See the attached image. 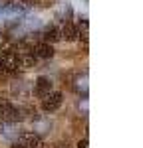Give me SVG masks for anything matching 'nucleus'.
I'll list each match as a JSON object with an SVG mask.
<instances>
[{"label":"nucleus","instance_id":"6e6552de","mask_svg":"<svg viewBox=\"0 0 143 148\" xmlns=\"http://www.w3.org/2000/svg\"><path fill=\"white\" fill-rule=\"evenodd\" d=\"M18 144H22L26 148H40V138L34 132H22L18 138Z\"/></svg>","mask_w":143,"mask_h":148},{"label":"nucleus","instance_id":"20e7f679","mask_svg":"<svg viewBox=\"0 0 143 148\" xmlns=\"http://www.w3.org/2000/svg\"><path fill=\"white\" fill-rule=\"evenodd\" d=\"M32 53H34L36 57H40V59H52L56 51H54L52 44H48V42H40V44H36V46H34Z\"/></svg>","mask_w":143,"mask_h":148},{"label":"nucleus","instance_id":"9d476101","mask_svg":"<svg viewBox=\"0 0 143 148\" xmlns=\"http://www.w3.org/2000/svg\"><path fill=\"white\" fill-rule=\"evenodd\" d=\"M62 40V34H60V30L56 26H48L46 30H44V42L48 44H54V42H58Z\"/></svg>","mask_w":143,"mask_h":148},{"label":"nucleus","instance_id":"4468645a","mask_svg":"<svg viewBox=\"0 0 143 148\" xmlns=\"http://www.w3.org/2000/svg\"><path fill=\"white\" fill-rule=\"evenodd\" d=\"M12 148H26V146H22V144H18V142H16V144H14Z\"/></svg>","mask_w":143,"mask_h":148},{"label":"nucleus","instance_id":"423d86ee","mask_svg":"<svg viewBox=\"0 0 143 148\" xmlns=\"http://www.w3.org/2000/svg\"><path fill=\"white\" fill-rule=\"evenodd\" d=\"M24 12H26L24 6L18 4V2H8V4L0 6V14H2V16H14V18H18V16H22Z\"/></svg>","mask_w":143,"mask_h":148},{"label":"nucleus","instance_id":"0eeeda50","mask_svg":"<svg viewBox=\"0 0 143 148\" xmlns=\"http://www.w3.org/2000/svg\"><path fill=\"white\" fill-rule=\"evenodd\" d=\"M48 91H52V81L48 77H38L34 83V95L36 97H44Z\"/></svg>","mask_w":143,"mask_h":148},{"label":"nucleus","instance_id":"f8f14e48","mask_svg":"<svg viewBox=\"0 0 143 148\" xmlns=\"http://www.w3.org/2000/svg\"><path fill=\"white\" fill-rule=\"evenodd\" d=\"M78 36L83 38V40H87V20L85 18H82L80 24H78Z\"/></svg>","mask_w":143,"mask_h":148},{"label":"nucleus","instance_id":"7ed1b4c3","mask_svg":"<svg viewBox=\"0 0 143 148\" xmlns=\"http://www.w3.org/2000/svg\"><path fill=\"white\" fill-rule=\"evenodd\" d=\"M62 101H64V95L60 91H48L46 95L42 97V109H44L46 113H52V111L60 109Z\"/></svg>","mask_w":143,"mask_h":148},{"label":"nucleus","instance_id":"ddd939ff","mask_svg":"<svg viewBox=\"0 0 143 148\" xmlns=\"http://www.w3.org/2000/svg\"><path fill=\"white\" fill-rule=\"evenodd\" d=\"M78 148H87V138H82V140L78 142Z\"/></svg>","mask_w":143,"mask_h":148},{"label":"nucleus","instance_id":"1a4fd4ad","mask_svg":"<svg viewBox=\"0 0 143 148\" xmlns=\"http://www.w3.org/2000/svg\"><path fill=\"white\" fill-rule=\"evenodd\" d=\"M74 91L78 93V95L87 97V75H85V73H83V75H78V77L74 79Z\"/></svg>","mask_w":143,"mask_h":148},{"label":"nucleus","instance_id":"f257e3e1","mask_svg":"<svg viewBox=\"0 0 143 148\" xmlns=\"http://www.w3.org/2000/svg\"><path fill=\"white\" fill-rule=\"evenodd\" d=\"M20 69V57L14 51H6L4 56L0 57V71L4 73H16Z\"/></svg>","mask_w":143,"mask_h":148},{"label":"nucleus","instance_id":"9b49d317","mask_svg":"<svg viewBox=\"0 0 143 148\" xmlns=\"http://www.w3.org/2000/svg\"><path fill=\"white\" fill-rule=\"evenodd\" d=\"M20 67H34L36 65V56L34 53H26V51H24V53H20Z\"/></svg>","mask_w":143,"mask_h":148},{"label":"nucleus","instance_id":"f03ea898","mask_svg":"<svg viewBox=\"0 0 143 148\" xmlns=\"http://www.w3.org/2000/svg\"><path fill=\"white\" fill-rule=\"evenodd\" d=\"M0 119L6 121V123H18V121H22V113L14 105H10L6 101H0Z\"/></svg>","mask_w":143,"mask_h":148},{"label":"nucleus","instance_id":"39448f33","mask_svg":"<svg viewBox=\"0 0 143 148\" xmlns=\"http://www.w3.org/2000/svg\"><path fill=\"white\" fill-rule=\"evenodd\" d=\"M60 34H62L64 40L74 42V40L78 38V26L72 22V20H64V22H62V30H60Z\"/></svg>","mask_w":143,"mask_h":148}]
</instances>
